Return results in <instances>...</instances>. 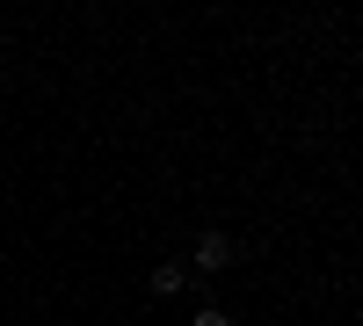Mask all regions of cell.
Here are the masks:
<instances>
[{
	"label": "cell",
	"mask_w": 363,
	"mask_h": 326,
	"mask_svg": "<svg viewBox=\"0 0 363 326\" xmlns=\"http://www.w3.org/2000/svg\"><path fill=\"white\" fill-rule=\"evenodd\" d=\"M225 261H233V240L225 232H203L196 240V269H225Z\"/></svg>",
	"instance_id": "obj_1"
},
{
	"label": "cell",
	"mask_w": 363,
	"mask_h": 326,
	"mask_svg": "<svg viewBox=\"0 0 363 326\" xmlns=\"http://www.w3.org/2000/svg\"><path fill=\"white\" fill-rule=\"evenodd\" d=\"M182 283H189V276H182V261H160V269H153V290H160V298H174Z\"/></svg>",
	"instance_id": "obj_2"
},
{
	"label": "cell",
	"mask_w": 363,
	"mask_h": 326,
	"mask_svg": "<svg viewBox=\"0 0 363 326\" xmlns=\"http://www.w3.org/2000/svg\"><path fill=\"white\" fill-rule=\"evenodd\" d=\"M196 326H233V319L225 312H196Z\"/></svg>",
	"instance_id": "obj_3"
}]
</instances>
